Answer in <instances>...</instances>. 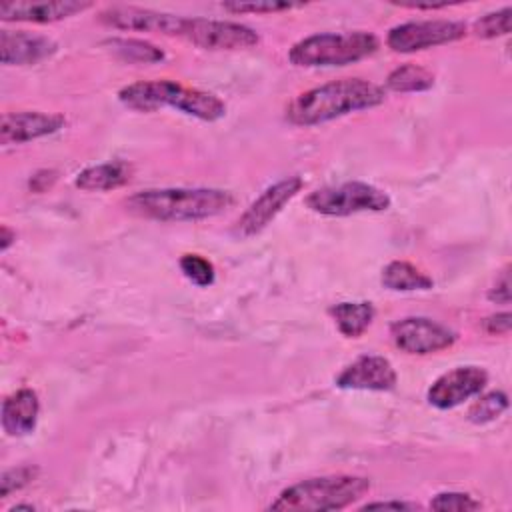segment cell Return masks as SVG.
I'll return each instance as SVG.
<instances>
[{"mask_svg": "<svg viewBox=\"0 0 512 512\" xmlns=\"http://www.w3.org/2000/svg\"><path fill=\"white\" fill-rule=\"evenodd\" d=\"M380 282L388 290L396 292H412V290H430L434 286L432 278L418 270L414 264L406 260H392L384 266Z\"/></svg>", "mask_w": 512, "mask_h": 512, "instance_id": "20", "label": "cell"}, {"mask_svg": "<svg viewBox=\"0 0 512 512\" xmlns=\"http://www.w3.org/2000/svg\"><path fill=\"white\" fill-rule=\"evenodd\" d=\"M40 402L34 390L20 388L2 402V428L8 436H26L36 428Z\"/></svg>", "mask_w": 512, "mask_h": 512, "instance_id": "17", "label": "cell"}, {"mask_svg": "<svg viewBox=\"0 0 512 512\" xmlns=\"http://www.w3.org/2000/svg\"><path fill=\"white\" fill-rule=\"evenodd\" d=\"M510 326H512L510 312H498L484 320V328L488 334H508Z\"/></svg>", "mask_w": 512, "mask_h": 512, "instance_id": "30", "label": "cell"}, {"mask_svg": "<svg viewBox=\"0 0 512 512\" xmlns=\"http://www.w3.org/2000/svg\"><path fill=\"white\" fill-rule=\"evenodd\" d=\"M390 336L406 354H434L456 342V334L448 326L424 316L396 320L390 326Z\"/></svg>", "mask_w": 512, "mask_h": 512, "instance_id": "10", "label": "cell"}, {"mask_svg": "<svg viewBox=\"0 0 512 512\" xmlns=\"http://www.w3.org/2000/svg\"><path fill=\"white\" fill-rule=\"evenodd\" d=\"M304 4L294 2H276V0H264V2H224L222 8L234 14H266V12H280V10H292L300 8Z\"/></svg>", "mask_w": 512, "mask_h": 512, "instance_id": "27", "label": "cell"}, {"mask_svg": "<svg viewBox=\"0 0 512 512\" xmlns=\"http://www.w3.org/2000/svg\"><path fill=\"white\" fill-rule=\"evenodd\" d=\"M510 20H512V8L506 6L502 10L490 12L474 22V34L480 38H498L506 36L510 32Z\"/></svg>", "mask_w": 512, "mask_h": 512, "instance_id": "25", "label": "cell"}, {"mask_svg": "<svg viewBox=\"0 0 512 512\" xmlns=\"http://www.w3.org/2000/svg\"><path fill=\"white\" fill-rule=\"evenodd\" d=\"M508 408V396L504 392H488L486 396L478 398L470 410H468V420L474 424H486L496 420L504 410Z\"/></svg>", "mask_w": 512, "mask_h": 512, "instance_id": "23", "label": "cell"}, {"mask_svg": "<svg viewBox=\"0 0 512 512\" xmlns=\"http://www.w3.org/2000/svg\"><path fill=\"white\" fill-rule=\"evenodd\" d=\"M302 186L304 182L300 176H288L268 186L236 220L234 234L240 238H250L262 232L282 212V208L302 190Z\"/></svg>", "mask_w": 512, "mask_h": 512, "instance_id": "9", "label": "cell"}, {"mask_svg": "<svg viewBox=\"0 0 512 512\" xmlns=\"http://www.w3.org/2000/svg\"><path fill=\"white\" fill-rule=\"evenodd\" d=\"M118 100L130 110L156 112L168 106L204 122H216L226 116V104L216 94L166 78L132 82L118 92Z\"/></svg>", "mask_w": 512, "mask_h": 512, "instance_id": "3", "label": "cell"}, {"mask_svg": "<svg viewBox=\"0 0 512 512\" xmlns=\"http://www.w3.org/2000/svg\"><path fill=\"white\" fill-rule=\"evenodd\" d=\"M234 196L220 188H150L124 200L130 214L158 222H196L222 214Z\"/></svg>", "mask_w": 512, "mask_h": 512, "instance_id": "2", "label": "cell"}, {"mask_svg": "<svg viewBox=\"0 0 512 512\" xmlns=\"http://www.w3.org/2000/svg\"><path fill=\"white\" fill-rule=\"evenodd\" d=\"M488 382L486 370L478 366H458L432 382L428 402L438 410H450L480 394Z\"/></svg>", "mask_w": 512, "mask_h": 512, "instance_id": "11", "label": "cell"}, {"mask_svg": "<svg viewBox=\"0 0 512 512\" xmlns=\"http://www.w3.org/2000/svg\"><path fill=\"white\" fill-rule=\"evenodd\" d=\"M120 60L124 62H144V64H154L164 60V52L140 38H110L104 42Z\"/></svg>", "mask_w": 512, "mask_h": 512, "instance_id": "22", "label": "cell"}, {"mask_svg": "<svg viewBox=\"0 0 512 512\" xmlns=\"http://www.w3.org/2000/svg\"><path fill=\"white\" fill-rule=\"evenodd\" d=\"M370 490V480L352 474H334L308 478L284 488L268 510L282 512H322L342 510L364 498Z\"/></svg>", "mask_w": 512, "mask_h": 512, "instance_id": "4", "label": "cell"}, {"mask_svg": "<svg viewBox=\"0 0 512 512\" xmlns=\"http://www.w3.org/2000/svg\"><path fill=\"white\" fill-rule=\"evenodd\" d=\"M430 508L438 512H468L482 508V504L466 492H440L430 500Z\"/></svg>", "mask_w": 512, "mask_h": 512, "instance_id": "26", "label": "cell"}, {"mask_svg": "<svg viewBox=\"0 0 512 512\" xmlns=\"http://www.w3.org/2000/svg\"><path fill=\"white\" fill-rule=\"evenodd\" d=\"M90 2L76 0H42V2H4L0 4V18L6 22H32L48 24L70 18L88 10Z\"/></svg>", "mask_w": 512, "mask_h": 512, "instance_id": "16", "label": "cell"}, {"mask_svg": "<svg viewBox=\"0 0 512 512\" xmlns=\"http://www.w3.org/2000/svg\"><path fill=\"white\" fill-rule=\"evenodd\" d=\"M306 206L324 216H350L360 212H382L390 208V196L368 182H344L326 186L306 196Z\"/></svg>", "mask_w": 512, "mask_h": 512, "instance_id": "6", "label": "cell"}, {"mask_svg": "<svg viewBox=\"0 0 512 512\" xmlns=\"http://www.w3.org/2000/svg\"><path fill=\"white\" fill-rule=\"evenodd\" d=\"M132 176V168L122 162V160H114V162H104V164H96V166H88L84 168L74 184L80 190L86 192H100V190H114L124 186Z\"/></svg>", "mask_w": 512, "mask_h": 512, "instance_id": "18", "label": "cell"}, {"mask_svg": "<svg viewBox=\"0 0 512 512\" xmlns=\"http://www.w3.org/2000/svg\"><path fill=\"white\" fill-rule=\"evenodd\" d=\"M180 38L204 50H244L260 40L246 24L208 18H184Z\"/></svg>", "mask_w": 512, "mask_h": 512, "instance_id": "7", "label": "cell"}, {"mask_svg": "<svg viewBox=\"0 0 512 512\" xmlns=\"http://www.w3.org/2000/svg\"><path fill=\"white\" fill-rule=\"evenodd\" d=\"M36 474H38V470L34 466H18V468L6 470L0 478V496L6 498L14 490H20L22 486L30 484L36 478Z\"/></svg>", "mask_w": 512, "mask_h": 512, "instance_id": "28", "label": "cell"}, {"mask_svg": "<svg viewBox=\"0 0 512 512\" xmlns=\"http://www.w3.org/2000/svg\"><path fill=\"white\" fill-rule=\"evenodd\" d=\"M328 312L334 318L338 330L346 338L362 336L374 320V306H372V302H366V300H362V302H338Z\"/></svg>", "mask_w": 512, "mask_h": 512, "instance_id": "19", "label": "cell"}, {"mask_svg": "<svg viewBox=\"0 0 512 512\" xmlns=\"http://www.w3.org/2000/svg\"><path fill=\"white\" fill-rule=\"evenodd\" d=\"M180 270L192 284H196L200 288L210 286L216 278L212 262L200 254H184L180 258Z\"/></svg>", "mask_w": 512, "mask_h": 512, "instance_id": "24", "label": "cell"}, {"mask_svg": "<svg viewBox=\"0 0 512 512\" xmlns=\"http://www.w3.org/2000/svg\"><path fill=\"white\" fill-rule=\"evenodd\" d=\"M384 88L364 78H342L298 94L286 106V120L294 126H316L340 116L380 106Z\"/></svg>", "mask_w": 512, "mask_h": 512, "instance_id": "1", "label": "cell"}, {"mask_svg": "<svg viewBox=\"0 0 512 512\" xmlns=\"http://www.w3.org/2000/svg\"><path fill=\"white\" fill-rule=\"evenodd\" d=\"M466 36V24L458 20H414L390 28L386 36L388 48L394 52H418L442 44L456 42Z\"/></svg>", "mask_w": 512, "mask_h": 512, "instance_id": "8", "label": "cell"}, {"mask_svg": "<svg viewBox=\"0 0 512 512\" xmlns=\"http://www.w3.org/2000/svg\"><path fill=\"white\" fill-rule=\"evenodd\" d=\"M98 20L106 26L120 30H138V32H156L168 36H180L184 18L168 12H158L138 6H110L100 12Z\"/></svg>", "mask_w": 512, "mask_h": 512, "instance_id": "12", "label": "cell"}, {"mask_svg": "<svg viewBox=\"0 0 512 512\" xmlns=\"http://www.w3.org/2000/svg\"><path fill=\"white\" fill-rule=\"evenodd\" d=\"M378 46V38L364 30L322 32L298 40L288 50V60L302 68L346 66L372 56Z\"/></svg>", "mask_w": 512, "mask_h": 512, "instance_id": "5", "label": "cell"}, {"mask_svg": "<svg viewBox=\"0 0 512 512\" xmlns=\"http://www.w3.org/2000/svg\"><path fill=\"white\" fill-rule=\"evenodd\" d=\"M56 42L42 34L26 30L0 32V60L6 66H28L50 58L56 52Z\"/></svg>", "mask_w": 512, "mask_h": 512, "instance_id": "15", "label": "cell"}, {"mask_svg": "<svg viewBox=\"0 0 512 512\" xmlns=\"http://www.w3.org/2000/svg\"><path fill=\"white\" fill-rule=\"evenodd\" d=\"M396 380V370L388 358L366 354L356 358L336 376V386L346 390L386 392L396 386Z\"/></svg>", "mask_w": 512, "mask_h": 512, "instance_id": "13", "label": "cell"}, {"mask_svg": "<svg viewBox=\"0 0 512 512\" xmlns=\"http://www.w3.org/2000/svg\"><path fill=\"white\" fill-rule=\"evenodd\" d=\"M362 510H416V504L400 502V500H384V502H368Z\"/></svg>", "mask_w": 512, "mask_h": 512, "instance_id": "31", "label": "cell"}, {"mask_svg": "<svg viewBox=\"0 0 512 512\" xmlns=\"http://www.w3.org/2000/svg\"><path fill=\"white\" fill-rule=\"evenodd\" d=\"M0 234H2V238H0V250L6 252V250L10 248V244L16 240V232H12V230L4 224L2 230H0Z\"/></svg>", "mask_w": 512, "mask_h": 512, "instance_id": "32", "label": "cell"}, {"mask_svg": "<svg viewBox=\"0 0 512 512\" xmlns=\"http://www.w3.org/2000/svg\"><path fill=\"white\" fill-rule=\"evenodd\" d=\"M386 86L394 92H424L434 86V74L418 64L408 62L388 74Z\"/></svg>", "mask_w": 512, "mask_h": 512, "instance_id": "21", "label": "cell"}, {"mask_svg": "<svg viewBox=\"0 0 512 512\" xmlns=\"http://www.w3.org/2000/svg\"><path fill=\"white\" fill-rule=\"evenodd\" d=\"M66 124L62 114H48L38 110L6 112L0 122V142L4 146L22 144L58 132Z\"/></svg>", "mask_w": 512, "mask_h": 512, "instance_id": "14", "label": "cell"}, {"mask_svg": "<svg viewBox=\"0 0 512 512\" xmlns=\"http://www.w3.org/2000/svg\"><path fill=\"white\" fill-rule=\"evenodd\" d=\"M488 298L496 304H510V274L508 268L500 274V278H496L494 288H490Z\"/></svg>", "mask_w": 512, "mask_h": 512, "instance_id": "29", "label": "cell"}]
</instances>
